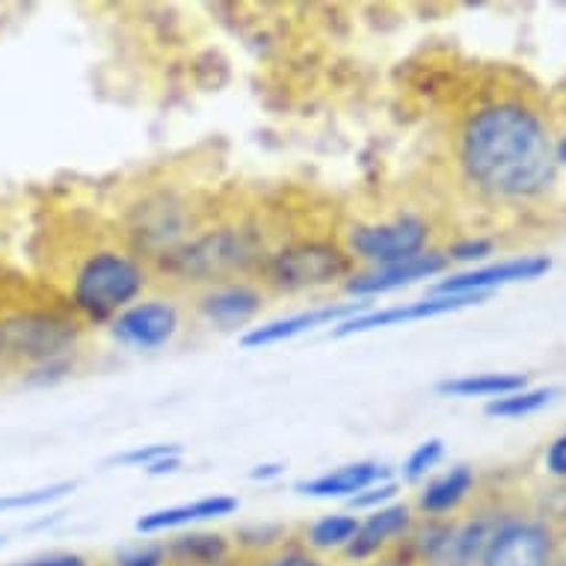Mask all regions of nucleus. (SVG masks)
Wrapping results in <instances>:
<instances>
[{
	"mask_svg": "<svg viewBox=\"0 0 566 566\" xmlns=\"http://www.w3.org/2000/svg\"><path fill=\"white\" fill-rule=\"evenodd\" d=\"M457 164L465 181L495 202L537 199L560 167L546 119L522 98L478 104L457 134Z\"/></svg>",
	"mask_w": 566,
	"mask_h": 566,
	"instance_id": "f257e3e1",
	"label": "nucleus"
},
{
	"mask_svg": "<svg viewBox=\"0 0 566 566\" xmlns=\"http://www.w3.org/2000/svg\"><path fill=\"white\" fill-rule=\"evenodd\" d=\"M48 279L54 297L86 326L113 324L151 289L155 270L130 250L119 229H72L48 243Z\"/></svg>",
	"mask_w": 566,
	"mask_h": 566,
	"instance_id": "f03ea898",
	"label": "nucleus"
},
{
	"mask_svg": "<svg viewBox=\"0 0 566 566\" xmlns=\"http://www.w3.org/2000/svg\"><path fill=\"white\" fill-rule=\"evenodd\" d=\"M86 324L60 300L0 306V374L30 382L63 377L84 344Z\"/></svg>",
	"mask_w": 566,
	"mask_h": 566,
	"instance_id": "7ed1b4c3",
	"label": "nucleus"
},
{
	"mask_svg": "<svg viewBox=\"0 0 566 566\" xmlns=\"http://www.w3.org/2000/svg\"><path fill=\"white\" fill-rule=\"evenodd\" d=\"M273 250V243L264 234V226L247 217H229V220H208L190 241L155 264V276L169 285H176L185 294L238 282V279H255L259 268Z\"/></svg>",
	"mask_w": 566,
	"mask_h": 566,
	"instance_id": "20e7f679",
	"label": "nucleus"
},
{
	"mask_svg": "<svg viewBox=\"0 0 566 566\" xmlns=\"http://www.w3.org/2000/svg\"><path fill=\"white\" fill-rule=\"evenodd\" d=\"M208 220L211 214L190 193L172 187H151L122 211L116 229L130 250L155 268L158 261L181 250Z\"/></svg>",
	"mask_w": 566,
	"mask_h": 566,
	"instance_id": "39448f33",
	"label": "nucleus"
},
{
	"mask_svg": "<svg viewBox=\"0 0 566 566\" xmlns=\"http://www.w3.org/2000/svg\"><path fill=\"white\" fill-rule=\"evenodd\" d=\"M350 252L338 238H291L270 250L255 273L261 291L273 297H294L303 291L329 289L335 282L353 276Z\"/></svg>",
	"mask_w": 566,
	"mask_h": 566,
	"instance_id": "423d86ee",
	"label": "nucleus"
},
{
	"mask_svg": "<svg viewBox=\"0 0 566 566\" xmlns=\"http://www.w3.org/2000/svg\"><path fill=\"white\" fill-rule=\"evenodd\" d=\"M430 234H433V226L428 217L403 211V214L382 217V220L344 226L338 241L350 252L353 261L386 268V264H398V261L416 259L421 252H428Z\"/></svg>",
	"mask_w": 566,
	"mask_h": 566,
	"instance_id": "0eeeda50",
	"label": "nucleus"
},
{
	"mask_svg": "<svg viewBox=\"0 0 566 566\" xmlns=\"http://www.w3.org/2000/svg\"><path fill=\"white\" fill-rule=\"evenodd\" d=\"M552 531L537 520L495 522L478 566H548Z\"/></svg>",
	"mask_w": 566,
	"mask_h": 566,
	"instance_id": "6e6552de",
	"label": "nucleus"
},
{
	"mask_svg": "<svg viewBox=\"0 0 566 566\" xmlns=\"http://www.w3.org/2000/svg\"><path fill=\"white\" fill-rule=\"evenodd\" d=\"M181 329V312L172 300H137L111 324L113 338L134 350H158Z\"/></svg>",
	"mask_w": 566,
	"mask_h": 566,
	"instance_id": "1a4fd4ad",
	"label": "nucleus"
},
{
	"mask_svg": "<svg viewBox=\"0 0 566 566\" xmlns=\"http://www.w3.org/2000/svg\"><path fill=\"white\" fill-rule=\"evenodd\" d=\"M268 294L261 291L255 279H238V282H223V285H211V289L193 291L190 303H193L196 315L205 317L208 324L220 326V329H232L268 306Z\"/></svg>",
	"mask_w": 566,
	"mask_h": 566,
	"instance_id": "9d476101",
	"label": "nucleus"
},
{
	"mask_svg": "<svg viewBox=\"0 0 566 566\" xmlns=\"http://www.w3.org/2000/svg\"><path fill=\"white\" fill-rule=\"evenodd\" d=\"M490 294H430L416 303H403V306H389L377 308V312H363V315H353L342 324H335L333 335L344 338V335L368 333V329H380V326H395V324H409V321H428V317L451 315L465 306H478Z\"/></svg>",
	"mask_w": 566,
	"mask_h": 566,
	"instance_id": "9b49d317",
	"label": "nucleus"
},
{
	"mask_svg": "<svg viewBox=\"0 0 566 566\" xmlns=\"http://www.w3.org/2000/svg\"><path fill=\"white\" fill-rule=\"evenodd\" d=\"M548 270H552L548 255H522V259L499 261V264H486V268L469 270V273H454L433 285V294H490L492 289H502L511 282L539 279Z\"/></svg>",
	"mask_w": 566,
	"mask_h": 566,
	"instance_id": "f8f14e48",
	"label": "nucleus"
},
{
	"mask_svg": "<svg viewBox=\"0 0 566 566\" xmlns=\"http://www.w3.org/2000/svg\"><path fill=\"white\" fill-rule=\"evenodd\" d=\"M412 528V507L409 504H389V507H380L374 511L368 520H359V528H356V537L347 543L344 548V557L350 564H365V560H374V557L386 555L389 548H395L403 539V534H409Z\"/></svg>",
	"mask_w": 566,
	"mask_h": 566,
	"instance_id": "ddd939ff",
	"label": "nucleus"
},
{
	"mask_svg": "<svg viewBox=\"0 0 566 566\" xmlns=\"http://www.w3.org/2000/svg\"><path fill=\"white\" fill-rule=\"evenodd\" d=\"M451 261H448L446 252L428 250L416 255V259L398 261V264H386V268H371L365 273H353L344 289L356 294V297H374V294H386V291L403 289V285H412L418 279H430L442 273Z\"/></svg>",
	"mask_w": 566,
	"mask_h": 566,
	"instance_id": "4468645a",
	"label": "nucleus"
},
{
	"mask_svg": "<svg viewBox=\"0 0 566 566\" xmlns=\"http://www.w3.org/2000/svg\"><path fill=\"white\" fill-rule=\"evenodd\" d=\"M368 312V303H342V306H317L306 308V312H297L291 317H279V321H270V324H261L255 329L243 335V347H268V344L289 342L294 335L306 333V329H315V326L326 324H342L347 317L363 315Z\"/></svg>",
	"mask_w": 566,
	"mask_h": 566,
	"instance_id": "2eb2a0df",
	"label": "nucleus"
},
{
	"mask_svg": "<svg viewBox=\"0 0 566 566\" xmlns=\"http://www.w3.org/2000/svg\"><path fill=\"white\" fill-rule=\"evenodd\" d=\"M389 481V469L380 463H350L333 472H324L312 478V481L294 483V490L303 495H315V499H338V495H359L363 490L374 486V483Z\"/></svg>",
	"mask_w": 566,
	"mask_h": 566,
	"instance_id": "dca6fc26",
	"label": "nucleus"
},
{
	"mask_svg": "<svg viewBox=\"0 0 566 566\" xmlns=\"http://www.w3.org/2000/svg\"><path fill=\"white\" fill-rule=\"evenodd\" d=\"M238 511V499L232 495H211V499H199L190 504H176V507H164V511H151L137 520L139 534H158V531L185 528L193 522L220 520V516H232Z\"/></svg>",
	"mask_w": 566,
	"mask_h": 566,
	"instance_id": "f3484780",
	"label": "nucleus"
},
{
	"mask_svg": "<svg viewBox=\"0 0 566 566\" xmlns=\"http://www.w3.org/2000/svg\"><path fill=\"white\" fill-rule=\"evenodd\" d=\"M474 486V472L469 465H454L451 472H446L437 481H430L424 490L418 492V511L439 520L446 513H454L460 504L465 502V495Z\"/></svg>",
	"mask_w": 566,
	"mask_h": 566,
	"instance_id": "a211bd4d",
	"label": "nucleus"
},
{
	"mask_svg": "<svg viewBox=\"0 0 566 566\" xmlns=\"http://www.w3.org/2000/svg\"><path fill=\"white\" fill-rule=\"evenodd\" d=\"M238 557V546L226 534H181L167 543V560L176 564L220 566Z\"/></svg>",
	"mask_w": 566,
	"mask_h": 566,
	"instance_id": "6ab92c4d",
	"label": "nucleus"
},
{
	"mask_svg": "<svg viewBox=\"0 0 566 566\" xmlns=\"http://www.w3.org/2000/svg\"><path fill=\"white\" fill-rule=\"evenodd\" d=\"M528 389V377L525 374H465L454 380H442L437 386L439 395H451V398H504L513 391Z\"/></svg>",
	"mask_w": 566,
	"mask_h": 566,
	"instance_id": "aec40b11",
	"label": "nucleus"
},
{
	"mask_svg": "<svg viewBox=\"0 0 566 566\" xmlns=\"http://www.w3.org/2000/svg\"><path fill=\"white\" fill-rule=\"evenodd\" d=\"M356 528H359V520H356V516H347V513H329V516H321L317 522L306 525V531L300 534V539H303L312 552H317V555H326V552H344L347 543L356 537Z\"/></svg>",
	"mask_w": 566,
	"mask_h": 566,
	"instance_id": "412c9836",
	"label": "nucleus"
},
{
	"mask_svg": "<svg viewBox=\"0 0 566 566\" xmlns=\"http://www.w3.org/2000/svg\"><path fill=\"white\" fill-rule=\"evenodd\" d=\"M560 389H522V391H513V395H504V398H492L486 403V416L492 418H522V416H531V412H537L548 403V400L555 398Z\"/></svg>",
	"mask_w": 566,
	"mask_h": 566,
	"instance_id": "4be33fe9",
	"label": "nucleus"
},
{
	"mask_svg": "<svg viewBox=\"0 0 566 566\" xmlns=\"http://www.w3.org/2000/svg\"><path fill=\"white\" fill-rule=\"evenodd\" d=\"M250 566H329L324 557L312 552L300 537L282 539L279 546L250 557Z\"/></svg>",
	"mask_w": 566,
	"mask_h": 566,
	"instance_id": "5701e85b",
	"label": "nucleus"
},
{
	"mask_svg": "<svg viewBox=\"0 0 566 566\" xmlns=\"http://www.w3.org/2000/svg\"><path fill=\"white\" fill-rule=\"evenodd\" d=\"M75 481H56L48 483V486H36V490H24V492H10V495H0V511H33V507H45V504L63 499L69 492H75Z\"/></svg>",
	"mask_w": 566,
	"mask_h": 566,
	"instance_id": "b1692460",
	"label": "nucleus"
},
{
	"mask_svg": "<svg viewBox=\"0 0 566 566\" xmlns=\"http://www.w3.org/2000/svg\"><path fill=\"white\" fill-rule=\"evenodd\" d=\"M442 454H446V442H442V439H428V442H421V446L407 457V463H403V478H407V481L424 478V474L442 460Z\"/></svg>",
	"mask_w": 566,
	"mask_h": 566,
	"instance_id": "393cba45",
	"label": "nucleus"
},
{
	"mask_svg": "<svg viewBox=\"0 0 566 566\" xmlns=\"http://www.w3.org/2000/svg\"><path fill=\"white\" fill-rule=\"evenodd\" d=\"M111 566H167V543L125 548L113 557Z\"/></svg>",
	"mask_w": 566,
	"mask_h": 566,
	"instance_id": "a878e982",
	"label": "nucleus"
},
{
	"mask_svg": "<svg viewBox=\"0 0 566 566\" xmlns=\"http://www.w3.org/2000/svg\"><path fill=\"white\" fill-rule=\"evenodd\" d=\"M181 454V448L178 446H146V448H134V451H125V454H116L111 463L119 465H143V469H149L151 463H158L164 457Z\"/></svg>",
	"mask_w": 566,
	"mask_h": 566,
	"instance_id": "bb28decb",
	"label": "nucleus"
},
{
	"mask_svg": "<svg viewBox=\"0 0 566 566\" xmlns=\"http://www.w3.org/2000/svg\"><path fill=\"white\" fill-rule=\"evenodd\" d=\"M398 495V483L395 481H382V483H374L368 490H363L359 495H353L350 499V507L353 511H363V507H386V502H391Z\"/></svg>",
	"mask_w": 566,
	"mask_h": 566,
	"instance_id": "cd10ccee",
	"label": "nucleus"
},
{
	"mask_svg": "<svg viewBox=\"0 0 566 566\" xmlns=\"http://www.w3.org/2000/svg\"><path fill=\"white\" fill-rule=\"evenodd\" d=\"M492 252V241L486 238H465V241H457L448 247V261H478L483 255Z\"/></svg>",
	"mask_w": 566,
	"mask_h": 566,
	"instance_id": "c85d7f7f",
	"label": "nucleus"
},
{
	"mask_svg": "<svg viewBox=\"0 0 566 566\" xmlns=\"http://www.w3.org/2000/svg\"><path fill=\"white\" fill-rule=\"evenodd\" d=\"M12 566H95L86 555H77V552H51V555L30 557V560H21V564Z\"/></svg>",
	"mask_w": 566,
	"mask_h": 566,
	"instance_id": "c756f323",
	"label": "nucleus"
},
{
	"mask_svg": "<svg viewBox=\"0 0 566 566\" xmlns=\"http://www.w3.org/2000/svg\"><path fill=\"white\" fill-rule=\"evenodd\" d=\"M546 469L548 474H555V478H566V433H560V437L546 448Z\"/></svg>",
	"mask_w": 566,
	"mask_h": 566,
	"instance_id": "7c9ffc66",
	"label": "nucleus"
},
{
	"mask_svg": "<svg viewBox=\"0 0 566 566\" xmlns=\"http://www.w3.org/2000/svg\"><path fill=\"white\" fill-rule=\"evenodd\" d=\"M178 465H181V457L172 454V457H164V460H158V463H151L146 472L149 474H164V472H176Z\"/></svg>",
	"mask_w": 566,
	"mask_h": 566,
	"instance_id": "2f4dec72",
	"label": "nucleus"
},
{
	"mask_svg": "<svg viewBox=\"0 0 566 566\" xmlns=\"http://www.w3.org/2000/svg\"><path fill=\"white\" fill-rule=\"evenodd\" d=\"M282 472V465H259V469H252V481H264V478H276Z\"/></svg>",
	"mask_w": 566,
	"mask_h": 566,
	"instance_id": "473e14b6",
	"label": "nucleus"
},
{
	"mask_svg": "<svg viewBox=\"0 0 566 566\" xmlns=\"http://www.w3.org/2000/svg\"><path fill=\"white\" fill-rule=\"evenodd\" d=\"M555 149H557V164H566V130H564V137H560V143H557Z\"/></svg>",
	"mask_w": 566,
	"mask_h": 566,
	"instance_id": "72a5a7b5",
	"label": "nucleus"
},
{
	"mask_svg": "<svg viewBox=\"0 0 566 566\" xmlns=\"http://www.w3.org/2000/svg\"><path fill=\"white\" fill-rule=\"evenodd\" d=\"M0 546H3V537H0Z\"/></svg>",
	"mask_w": 566,
	"mask_h": 566,
	"instance_id": "f704fd0d",
	"label": "nucleus"
},
{
	"mask_svg": "<svg viewBox=\"0 0 566 566\" xmlns=\"http://www.w3.org/2000/svg\"><path fill=\"white\" fill-rule=\"evenodd\" d=\"M104 566H111V564H104Z\"/></svg>",
	"mask_w": 566,
	"mask_h": 566,
	"instance_id": "c9c22d12",
	"label": "nucleus"
}]
</instances>
